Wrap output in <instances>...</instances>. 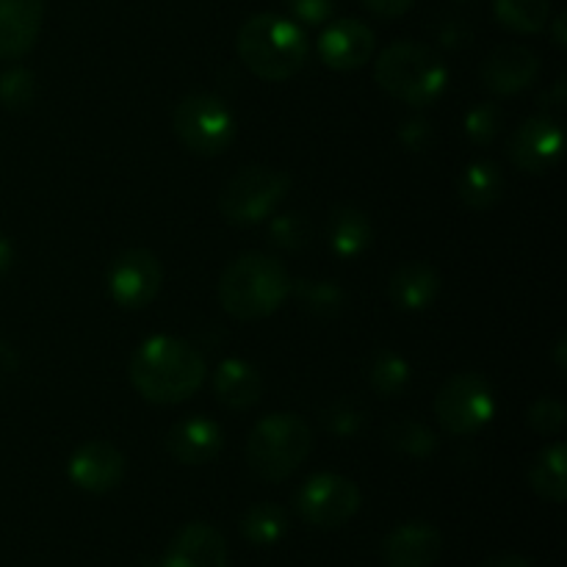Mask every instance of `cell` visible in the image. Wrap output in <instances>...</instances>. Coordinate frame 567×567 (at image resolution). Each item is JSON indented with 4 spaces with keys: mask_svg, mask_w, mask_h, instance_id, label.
I'll return each mask as SVG.
<instances>
[{
    "mask_svg": "<svg viewBox=\"0 0 567 567\" xmlns=\"http://www.w3.org/2000/svg\"><path fill=\"white\" fill-rule=\"evenodd\" d=\"M460 203L471 210H487L502 199L504 177L493 161H474L457 181Z\"/></svg>",
    "mask_w": 567,
    "mask_h": 567,
    "instance_id": "22",
    "label": "cell"
},
{
    "mask_svg": "<svg viewBox=\"0 0 567 567\" xmlns=\"http://www.w3.org/2000/svg\"><path fill=\"white\" fill-rule=\"evenodd\" d=\"M11 264H14V247H11L9 238H6L3 233H0V277L9 275Z\"/></svg>",
    "mask_w": 567,
    "mask_h": 567,
    "instance_id": "40",
    "label": "cell"
},
{
    "mask_svg": "<svg viewBox=\"0 0 567 567\" xmlns=\"http://www.w3.org/2000/svg\"><path fill=\"white\" fill-rule=\"evenodd\" d=\"M291 297V277L271 255L247 252L227 264L219 277V302L238 321H258Z\"/></svg>",
    "mask_w": 567,
    "mask_h": 567,
    "instance_id": "2",
    "label": "cell"
},
{
    "mask_svg": "<svg viewBox=\"0 0 567 567\" xmlns=\"http://www.w3.org/2000/svg\"><path fill=\"white\" fill-rule=\"evenodd\" d=\"M441 293V275L430 264H404L388 280V297L399 310H426Z\"/></svg>",
    "mask_w": 567,
    "mask_h": 567,
    "instance_id": "19",
    "label": "cell"
},
{
    "mask_svg": "<svg viewBox=\"0 0 567 567\" xmlns=\"http://www.w3.org/2000/svg\"><path fill=\"white\" fill-rule=\"evenodd\" d=\"M293 504L305 524L338 529L360 509V487L341 474H316L299 487Z\"/></svg>",
    "mask_w": 567,
    "mask_h": 567,
    "instance_id": "9",
    "label": "cell"
},
{
    "mask_svg": "<svg viewBox=\"0 0 567 567\" xmlns=\"http://www.w3.org/2000/svg\"><path fill=\"white\" fill-rule=\"evenodd\" d=\"M502 122H504V114L496 103H476L474 109L465 114V133H468L471 142L485 147V144H491L493 138L498 136Z\"/></svg>",
    "mask_w": 567,
    "mask_h": 567,
    "instance_id": "31",
    "label": "cell"
},
{
    "mask_svg": "<svg viewBox=\"0 0 567 567\" xmlns=\"http://www.w3.org/2000/svg\"><path fill=\"white\" fill-rule=\"evenodd\" d=\"M468 39H471V33H468V28L465 25H446L441 31V42L446 44V48H465V44H468Z\"/></svg>",
    "mask_w": 567,
    "mask_h": 567,
    "instance_id": "38",
    "label": "cell"
},
{
    "mask_svg": "<svg viewBox=\"0 0 567 567\" xmlns=\"http://www.w3.org/2000/svg\"><path fill=\"white\" fill-rule=\"evenodd\" d=\"M565 419L567 413L563 402H557V399H537L529 408V415H526L532 430L540 432V435H557L565 426Z\"/></svg>",
    "mask_w": 567,
    "mask_h": 567,
    "instance_id": "33",
    "label": "cell"
},
{
    "mask_svg": "<svg viewBox=\"0 0 567 567\" xmlns=\"http://www.w3.org/2000/svg\"><path fill=\"white\" fill-rule=\"evenodd\" d=\"M238 59L264 81H288L308 61V39L297 22L280 14H255L236 39Z\"/></svg>",
    "mask_w": 567,
    "mask_h": 567,
    "instance_id": "3",
    "label": "cell"
},
{
    "mask_svg": "<svg viewBox=\"0 0 567 567\" xmlns=\"http://www.w3.org/2000/svg\"><path fill=\"white\" fill-rule=\"evenodd\" d=\"M164 266L150 249H125L109 269V293L122 308H147L161 291Z\"/></svg>",
    "mask_w": 567,
    "mask_h": 567,
    "instance_id": "10",
    "label": "cell"
},
{
    "mask_svg": "<svg viewBox=\"0 0 567 567\" xmlns=\"http://www.w3.org/2000/svg\"><path fill=\"white\" fill-rule=\"evenodd\" d=\"M44 0H0V59H20L42 31Z\"/></svg>",
    "mask_w": 567,
    "mask_h": 567,
    "instance_id": "18",
    "label": "cell"
},
{
    "mask_svg": "<svg viewBox=\"0 0 567 567\" xmlns=\"http://www.w3.org/2000/svg\"><path fill=\"white\" fill-rule=\"evenodd\" d=\"M70 480L86 493H109L125 476V454L109 441H86L70 457Z\"/></svg>",
    "mask_w": 567,
    "mask_h": 567,
    "instance_id": "12",
    "label": "cell"
},
{
    "mask_svg": "<svg viewBox=\"0 0 567 567\" xmlns=\"http://www.w3.org/2000/svg\"><path fill=\"white\" fill-rule=\"evenodd\" d=\"M271 241L277 244L280 249H288V252H297V249L308 247L310 236H313V227L305 216L299 214H282L271 219L269 227Z\"/></svg>",
    "mask_w": 567,
    "mask_h": 567,
    "instance_id": "30",
    "label": "cell"
},
{
    "mask_svg": "<svg viewBox=\"0 0 567 567\" xmlns=\"http://www.w3.org/2000/svg\"><path fill=\"white\" fill-rule=\"evenodd\" d=\"M319 53L330 70H360L374 53V31L352 17L330 22L319 39Z\"/></svg>",
    "mask_w": 567,
    "mask_h": 567,
    "instance_id": "13",
    "label": "cell"
},
{
    "mask_svg": "<svg viewBox=\"0 0 567 567\" xmlns=\"http://www.w3.org/2000/svg\"><path fill=\"white\" fill-rule=\"evenodd\" d=\"M37 97V78L25 66H11L0 75V103L9 111H25Z\"/></svg>",
    "mask_w": 567,
    "mask_h": 567,
    "instance_id": "29",
    "label": "cell"
},
{
    "mask_svg": "<svg viewBox=\"0 0 567 567\" xmlns=\"http://www.w3.org/2000/svg\"><path fill=\"white\" fill-rule=\"evenodd\" d=\"M321 421H324V426L336 437H352L358 435L360 426H363L365 410L360 408L358 402H352V399H338V402H332L330 408L321 413Z\"/></svg>",
    "mask_w": 567,
    "mask_h": 567,
    "instance_id": "32",
    "label": "cell"
},
{
    "mask_svg": "<svg viewBox=\"0 0 567 567\" xmlns=\"http://www.w3.org/2000/svg\"><path fill=\"white\" fill-rule=\"evenodd\" d=\"M313 432L299 415L275 413L255 424L247 441V463L264 482H282L308 460Z\"/></svg>",
    "mask_w": 567,
    "mask_h": 567,
    "instance_id": "5",
    "label": "cell"
},
{
    "mask_svg": "<svg viewBox=\"0 0 567 567\" xmlns=\"http://www.w3.org/2000/svg\"><path fill=\"white\" fill-rule=\"evenodd\" d=\"M286 532H288L286 509L277 507V504L271 502L252 504V507L241 515V535L244 540L252 543V546H275L277 540H282Z\"/></svg>",
    "mask_w": 567,
    "mask_h": 567,
    "instance_id": "24",
    "label": "cell"
},
{
    "mask_svg": "<svg viewBox=\"0 0 567 567\" xmlns=\"http://www.w3.org/2000/svg\"><path fill=\"white\" fill-rule=\"evenodd\" d=\"M264 393V380L258 369L244 360H225L214 374V396L225 404L227 410H249L260 402Z\"/></svg>",
    "mask_w": 567,
    "mask_h": 567,
    "instance_id": "20",
    "label": "cell"
},
{
    "mask_svg": "<svg viewBox=\"0 0 567 567\" xmlns=\"http://www.w3.org/2000/svg\"><path fill=\"white\" fill-rule=\"evenodd\" d=\"M172 127L183 147L197 155H221L236 138V116L216 94H188L175 105Z\"/></svg>",
    "mask_w": 567,
    "mask_h": 567,
    "instance_id": "8",
    "label": "cell"
},
{
    "mask_svg": "<svg viewBox=\"0 0 567 567\" xmlns=\"http://www.w3.org/2000/svg\"><path fill=\"white\" fill-rule=\"evenodd\" d=\"M540 72V59L537 53H532L524 44H502V48L493 50L491 55L482 64V83L491 89L493 94H518L526 86H532Z\"/></svg>",
    "mask_w": 567,
    "mask_h": 567,
    "instance_id": "14",
    "label": "cell"
},
{
    "mask_svg": "<svg viewBox=\"0 0 567 567\" xmlns=\"http://www.w3.org/2000/svg\"><path fill=\"white\" fill-rule=\"evenodd\" d=\"M374 78L382 92L413 109L432 105L449 83V70L441 55L419 42H393L380 53Z\"/></svg>",
    "mask_w": 567,
    "mask_h": 567,
    "instance_id": "4",
    "label": "cell"
},
{
    "mask_svg": "<svg viewBox=\"0 0 567 567\" xmlns=\"http://www.w3.org/2000/svg\"><path fill=\"white\" fill-rule=\"evenodd\" d=\"M20 369V358H17L14 349L0 338V380H9L11 374H17Z\"/></svg>",
    "mask_w": 567,
    "mask_h": 567,
    "instance_id": "37",
    "label": "cell"
},
{
    "mask_svg": "<svg viewBox=\"0 0 567 567\" xmlns=\"http://www.w3.org/2000/svg\"><path fill=\"white\" fill-rule=\"evenodd\" d=\"M371 238H374V230H371L369 216L352 205H338L327 219V241L338 258H358L371 247Z\"/></svg>",
    "mask_w": 567,
    "mask_h": 567,
    "instance_id": "21",
    "label": "cell"
},
{
    "mask_svg": "<svg viewBox=\"0 0 567 567\" xmlns=\"http://www.w3.org/2000/svg\"><path fill=\"white\" fill-rule=\"evenodd\" d=\"M441 532L424 520L402 524L382 540V559L388 567H432L441 557Z\"/></svg>",
    "mask_w": 567,
    "mask_h": 567,
    "instance_id": "15",
    "label": "cell"
},
{
    "mask_svg": "<svg viewBox=\"0 0 567 567\" xmlns=\"http://www.w3.org/2000/svg\"><path fill=\"white\" fill-rule=\"evenodd\" d=\"M385 435H388V443H391L396 452L408 454V457H415V460H426L437 449L435 432H432L426 424H421V421H413V419L393 421V424L388 426Z\"/></svg>",
    "mask_w": 567,
    "mask_h": 567,
    "instance_id": "28",
    "label": "cell"
},
{
    "mask_svg": "<svg viewBox=\"0 0 567 567\" xmlns=\"http://www.w3.org/2000/svg\"><path fill=\"white\" fill-rule=\"evenodd\" d=\"M291 192V177L269 166H247L225 183L219 194V214L230 225H258L275 214Z\"/></svg>",
    "mask_w": 567,
    "mask_h": 567,
    "instance_id": "6",
    "label": "cell"
},
{
    "mask_svg": "<svg viewBox=\"0 0 567 567\" xmlns=\"http://www.w3.org/2000/svg\"><path fill=\"white\" fill-rule=\"evenodd\" d=\"M554 42L559 44V48H565V17L559 14L557 22H554Z\"/></svg>",
    "mask_w": 567,
    "mask_h": 567,
    "instance_id": "41",
    "label": "cell"
},
{
    "mask_svg": "<svg viewBox=\"0 0 567 567\" xmlns=\"http://www.w3.org/2000/svg\"><path fill=\"white\" fill-rule=\"evenodd\" d=\"M415 0H363V6L369 11H374L377 17H402L413 9Z\"/></svg>",
    "mask_w": 567,
    "mask_h": 567,
    "instance_id": "36",
    "label": "cell"
},
{
    "mask_svg": "<svg viewBox=\"0 0 567 567\" xmlns=\"http://www.w3.org/2000/svg\"><path fill=\"white\" fill-rule=\"evenodd\" d=\"M131 385L153 404H181L203 388L208 365L188 341L175 336L147 338L131 358Z\"/></svg>",
    "mask_w": 567,
    "mask_h": 567,
    "instance_id": "1",
    "label": "cell"
},
{
    "mask_svg": "<svg viewBox=\"0 0 567 567\" xmlns=\"http://www.w3.org/2000/svg\"><path fill=\"white\" fill-rule=\"evenodd\" d=\"M496 20L515 33H540L551 20V0H493Z\"/></svg>",
    "mask_w": 567,
    "mask_h": 567,
    "instance_id": "25",
    "label": "cell"
},
{
    "mask_svg": "<svg viewBox=\"0 0 567 567\" xmlns=\"http://www.w3.org/2000/svg\"><path fill=\"white\" fill-rule=\"evenodd\" d=\"M164 567H227V543L208 524L183 526L169 543Z\"/></svg>",
    "mask_w": 567,
    "mask_h": 567,
    "instance_id": "16",
    "label": "cell"
},
{
    "mask_svg": "<svg viewBox=\"0 0 567 567\" xmlns=\"http://www.w3.org/2000/svg\"><path fill=\"white\" fill-rule=\"evenodd\" d=\"M482 567H532V563L518 557V554H498V557H491Z\"/></svg>",
    "mask_w": 567,
    "mask_h": 567,
    "instance_id": "39",
    "label": "cell"
},
{
    "mask_svg": "<svg viewBox=\"0 0 567 567\" xmlns=\"http://www.w3.org/2000/svg\"><path fill=\"white\" fill-rule=\"evenodd\" d=\"M369 382L380 396H399L410 385V363L391 349H380L369 363Z\"/></svg>",
    "mask_w": 567,
    "mask_h": 567,
    "instance_id": "27",
    "label": "cell"
},
{
    "mask_svg": "<svg viewBox=\"0 0 567 567\" xmlns=\"http://www.w3.org/2000/svg\"><path fill=\"white\" fill-rule=\"evenodd\" d=\"M399 138L408 150L413 153H424L432 144L435 133H432V125L424 120V116H413V120H404L402 127H399Z\"/></svg>",
    "mask_w": 567,
    "mask_h": 567,
    "instance_id": "34",
    "label": "cell"
},
{
    "mask_svg": "<svg viewBox=\"0 0 567 567\" xmlns=\"http://www.w3.org/2000/svg\"><path fill=\"white\" fill-rule=\"evenodd\" d=\"M507 155L518 169L546 175L563 155V127L551 116H532L509 136Z\"/></svg>",
    "mask_w": 567,
    "mask_h": 567,
    "instance_id": "11",
    "label": "cell"
},
{
    "mask_svg": "<svg viewBox=\"0 0 567 567\" xmlns=\"http://www.w3.org/2000/svg\"><path fill=\"white\" fill-rule=\"evenodd\" d=\"M565 465H567L565 443H554V446L543 449L529 468L532 491H535L540 498H548V502L554 504H563L567 496Z\"/></svg>",
    "mask_w": 567,
    "mask_h": 567,
    "instance_id": "23",
    "label": "cell"
},
{
    "mask_svg": "<svg viewBox=\"0 0 567 567\" xmlns=\"http://www.w3.org/2000/svg\"><path fill=\"white\" fill-rule=\"evenodd\" d=\"M288 6H291V14L308 25H321L336 11V0H288Z\"/></svg>",
    "mask_w": 567,
    "mask_h": 567,
    "instance_id": "35",
    "label": "cell"
},
{
    "mask_svg": "<svg viewBox=\"0 0 567 567\" xmlns=\"http://www.w3.org/2000/svg\"><path fill=\"white\" fill-rule=\"evenodd\" d=\"M435 419L449 435H474L485 430L496 415V393L491 382L482 374L465 371V374L449 377L435 393Z\"/></svg>",
    "mask_w": 567,
    "mask_h": 567,
    "instance_id": "7",
    "label": "cell"
},
{
    "mask_svg": "<svg viewBox=\"0 0 567 567\" xmlns=\"http://www.w3.org/2000/svg\"><path fill=\"white\" fill-rule=\"evenodd\" d=\"M221 426L205 415L177 421L166 435V452L183 465H205L219 457L221 452Z\"/></svg>",
    "mask_w": 567,
    "mask_h": 567,
    "instance_id": "17",
    "label": "cell"
},
{
    "mask_svg": "<svg viewBox=\"0 0 567 567\" xmlns=\"http://www.w3.org/2000/svg\"><path fill=\"white\" fill-rule=\"evenodd\" d=\"M291 293L297 297L299 308L319 316V319L338 316L343 310V302H347L341 286H336L330 280H291Z\"/></svg>",
    "mask_w": 567,
    "mask_h": 567,
    "instance_id": "26",
    "label": "cell"
}]
</instances>
